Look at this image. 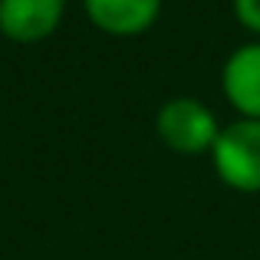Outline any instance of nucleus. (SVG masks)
Listing matches in <instances>:
<instances>
[{"label":"nucleus","instance_id":"1","mask_svg":"<svg viewBox=\"0 0 260 260\" xmlns=\"http://www.w3.org/2000/svg\"><path fill=\"white\" fill-rule=\"evenodd\" d=\"M155 132L175 155H211L221 122L194 95H172L155 112Z\"/></svg>","mask_w":260,"mask_h":260},{"label":"nucleus","instance_id":"2","mask_svg":"<svg viewBox=\"0 0 260 260\" xmlns=\"http://www.w3.org/2000/svg\"><path fill=\"white\" fill-rule=\"evenodd\" d=\"M211 165L231 191L260 194V119H241L221 125L211 148Z\"/></svg>","mask_w":260,"mask_h":260},{"label":"nucleus","instance_id":"3","mask_svg":"<svg viewBox=\"0 0 260 260\" xmlns=\"http://www.w3.org/2000/svg\"><path fill=\"white\" fill-rule=\"evenodd\" d=\"M66 0H0V37L10 43H43L59 30Z\"/></svg>","mask_w":260,"mask_h":260},{"label":"nucleus","instance_id":"4","mask_svg":"<svg viewBox=\"0 0 260 260\" xmlns=\"http://www.w3.org/2000/svg\"><path fill=\"white\" fill-rule=\"evenodd\" d=\"M221 92L241 119H260V40L241 43L224 59Z\"/></svg>","mask_w":260,"mask_h":260},{"label":"nucleus","instance_id":"5","mask_svg":"<svg viewBox=\"0 0 260 260\" xmlns=\"http://www.w3.org/2000/svg\"><path fill=\"white\" fill-rule=\"evenodd\" d=\"M83 10L99 33L115 40H132L158 23L161 0H83Z\"/></svg>","mask_w":260,"mask_h":260},{"label":"nucleus","instance_id":"6","mask_svg":"<svg viewBox=\"0 0 260 260\" xmlns=\"http://www.w3.org/2000/svg\"><path fill=\"white\" fill-rule=\"evenodd\" d=\"M234 7V17L250 37L260 40V0H231Z\"/></svg>","mask_w":260,"mask_h":260}]
</instances>
